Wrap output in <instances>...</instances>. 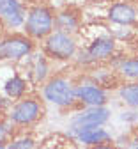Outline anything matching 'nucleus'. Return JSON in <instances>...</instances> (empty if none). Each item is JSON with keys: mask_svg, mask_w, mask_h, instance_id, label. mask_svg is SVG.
Segmentation results:
<instances>
[{"mask_svg": "<svg viewBox=\"0 0 138 149\" xmlns=\"http://www.w3.org/2000/svg\"><path fill=\"white\" fill-rule=\"evenodd\" d=\"M30 61H32V66H30L32 82L34 84H44L50 78V62H48V57L43 52L37 53V55L32 53Z\"/></svg>", "mask_w": 138, "mask_h": 149, "instance_id": "4468645a", "label": "nucleus"}, {"mask_svg": "<svg viewBox=\"0 0 138 149\" xmlns=\"http://www.w3.org/2000/svg\"><path fill=\"white\" fill-rule=\"evenodd\" d=\"M43 114V107L41 101L37 98H21L18 100L14 105H11L9 108V116L7 119L14 124V126H30L34 124Z\"/></svg>", "mask_w": 138, "mask_h": 149, "instance_id": "423d86ee", "label": "nucleus"}, {"mask_svg": "<svg viewBox=\"0 0 138 149\" xmlns=\"http://www.w3.org/2000/svg\"><path fill=\"white\" fill-rule=\"evenodd\" d=\"M2 89H4V94L12 101V100H21V98H25V94H27V91H28V82H27V78H23L19 73H12L11 77L4 82V85H2Z\"/></svg>", "mask_w": 138, "mask_h": 149, "instance_id": "ddd939ff", "label": "nucleus"}, {"mask_svg": "<svg viewBox=\"0 0 138 149\" xmlns=\"http://www.w3.org/2000/svg\"><path fill=\"white\" fill-rule=\"evenodd\" d=\"M27 18V4L23 0H0V20L11 32L21 30Z\"/></svg>", "mask_w": 138, "mask_h": 149, "instance_id": "1a4fd4ad", "label": "nucleus"}, {"mask_svg": "<svg viewBox=\"0 0 138 149\" xmlns=\"http://www.w3.org/2000/svg\"><path fill=\"white\" fill-rule=\"evenodd\" d=\"M90 149H113L110 144H101V146H94V147H90Z\"/></svg>", "mask_w": 138, "mask_h": 149, "instance_id": "412c9836", "label": "nucleus"}, {"mask_svg": "<svg viewBox=\"0 0 138 149\" xmlns=\"http://www.w3.org/2000/svg\"><path fill=\"white\" fill-rule=\"evenodd\" d=\"M39 149H58V147H50V146H44V147H39Z\"/></svg>", "mask_w": 138, "mask_h": 149, "instance_id": "b1692460", "label": "nucleus"}, {"mask_svg": "<svg viewBox=\"0 0 138 149\" xmlns=\"http://www.w3.org/2000/svg\"><path fill=\"white\" fill-rule=\"evenodd\" d=\"M43 100L58 107V108H71L78 103L76 100V85L73 80L66 77H51L43 84Z\"/></svg>", "mask_w": 138, "mask_h": 149, "instance_id": "f03ea898", "label": "nucleus"}, {"mask_svg": "<svg viewBox=\"0 0 138 149\" xmlns=\"http://www.w3.org/2000/svg\"><path fill=\"white\" fill-rule=\"evenodd\" d=\"M113 69L126 80H138V57H121Z\"/></svg>", "mask_w": 138, "mask_h": 149, "instance_id": "dca6fc26", "label": "nucleus"}, {"mask_svg": "<svg viewBox=\"0 0 138 149\" xmlns=\"http://www.w3.org/2000/svg\"><path fill=\"white\" fill-rule=\"evenodd\" d=\"M119 100L128 107V108H133V110H138V80H129V82H124L119 91Z\"/></svg>", "mask_w": 138, "mask_h": 149, "instance_id": "2eb2a0df", "label": "nucleus"}, {"mask_svg": "<svg viewBox=\"0 0 138 149\" xmlns=\"http://www.w3.org/2000/svg\"><path fill=\"white\" fill-rule=\"evenodd\" d=\"M112 117V110L108 107H83L80 112L71 117L69 130L87 128V126H105Z\"/></svg>", "mask_w": 138, "mask_h": 149, "instance_id": "6e6552de", "label": "nucleus"}, {"mask_svg": "<svg viewBox=\"0 0 138 149\" xmlns=\"http://www.w3.org/2000/svg\"><path fill=\"white\" fill-rule=\"evenodd\" d=\"M0 149H7V144L6 142H0Z\"/></svg>", "mask_w": 138, "mask_h": 149, "instance_id": "5701e85b", "label": "nucleus"}, {"mask_svg": "<svg viewBox=\"0 0 138 149\" xmlns=\"http://www.w3.org/2000/svg\"><path fill=\"white\" fill-rule=\"evenodd\" d=\"M0 23H2V20H0Z\"/></svg>", "mask_w": 138, "mask_h": 149, "instance_id": "393cba45", "label": "nucleus"}, {"mask_svg": "<svg viewBox=\"0 0 138 149\" xmlns=\"http://www.w3.org/2000/svg\"><path fill=\"white\" fill-rule=\"evenodd\" d=\"M76 100L82 107H106L108 92L105 87L90 82H83L76 85Z\"/></svg>", "mask_w": 138, "mask_h": 149, "instance_id": "9b49d317", "label": "nucleus"}, {"mask_svg": "<svg viewBox=\"0 0 138 149\" xmlns=\"http://www.w3.org/2000/svg\"><path fill=\"white\" fill-rule=\"evenodd\" d=\"M7 149H37L35 140L30 135H21V137H14L7 142Z\"/></svg>", "mask_w": 138, "mask_h": 149, "instance_id": "f3484780", "label": "nucleus"}, {"mask_svg": "<svg viewBox=\"0 0 138 149\" xmlns=\"http://www.w3.org/2000/svg\"><path fill=\"white\" fill-rule=\"evenodd\" d=\"M43 53L50 61L69 62L78 55L76 37L60 30H53L46 39H43Z\"/></svg>", "mask_w": 138, "mask_h": 149, "instance_id": "20e7f679", "label": "nucleus"}, {"mask_svg": "<svg viewBox=\"0 0 138 149\" xmlns=\"http://www.w3.org/2000/svg\"><path fill=\"white\" fill-rule=\"evenodd\" d=\"M94 2H99V4H105V6H108V4L115 2V0H94Z\"/></svg>", "mask_w": 138, "mask_h": 149, "instance_id": "4be33fe9", "label": "nucleus"}, {"mask_svg": "<svg viewBox=\"0 0 138 149\" xmlns=\"http://www.w3.org/2000/svg\"><path fill=\"white\" fill-rule=\"evenodd\" d=\"M69 135L78 142L89 147L101 146V144H110L112 133L105 126H87V128H78V130H69Z\"/></svg>", "mask_w": 138, "mask_h": 149, "instance_id": "f8f14e48", "label": "nucleus"}, {"mask_svg": "<svg viewBox=\"0 0 138 149\" xmlns=\"http://www.w3.org/2000/svg\"><path fill=\"white\" fill-rule=\"evenodd\" d=\"M35 52V41L25 32H9L0 37V62H21Z\"/></svg>", "mask_w": 138, "mask_h": 149, "instance_id": "7ed1b4c3", "label": "nucleus"}, {"mask_svg": "<svg viewBox=\"0 0 138 149\" xmlns=\"http://www.w3.org/2000/svg\"><path fill=\"white\" fill-rule=\"evenodd\" d=\"M67 2H71V0H67Z\"/></svg>", "mask_w": 138, "mask_h": 149, "instance_id": "a878e982", "label": "nucleus"}, {"mask_svg": "<svg viewBox=\"0 0 138 149\" xmlns=\"http://www.w3.org/2000/svg\"><path fill=\"white\" fill-rule=\"evenodd\" d=\"M12 123L9 121V119H6V121H0V142H7V139L11 137V133H12Z\"/></svg>", "mask_w": 138, "mask_h": 149, "instance_id": "a211bd4d", "label": "nucleus"}, {"mask_svg": "<svg viewBox=\"0 0 138 149\" xmlns=\"http://www.w3.org/2000/svg\"><path fill=\"white\" fill-rule=\"evenodd\" d=\"M121 119H122L124 123H135V121H138V112L133 110V108L124 110L122 114H121Z\"/></svg>", "mask_w": 138, "mask_h": 149, "instance_id": "6ab92c4d", "label": "nucleus"}, {"mask_svg": "<svg viewBox=\"0 0 138 149\" xmlns=\"http://www.w3.org/2000/svg\"><path fill=\"white\" fill-rule=\"evenodd\" d=\"M55 30V9L44 2H37L27 6V18L21 32H25L30 39L43 41Z\"/></svg>", "mask_w": 138, "mask_h": 149, "instance_id": "f257e3e1", "label": "nucleus"}, {"mask_svg": "<svg viewBox=\"0 0 138 149\" xmlns=\"http://www.w3.org/2000/svg\"><path fill=\"white\" fill-rule=\"evenodd\" d=\"M106 22L117 27H133L138 22V9L129 0H115L106 6Z\"/></svg>", "mask_w": 138, "mask_h": 149, "instance_id": "0eeeda50", "label": "nucleus"}, {"mask_svg": "<svg viewBox=\"0 0 138 149\" xmlns=\"http://www.w3.org/2000/svg\"><path fill=\"white\" fill-rule=\"evenodd\" d=\"M82 22H83L82 11L71 4L55 9V30L76 36L82 29Z\"/></svg>", "mask_w": 138, "mask_h": 149, "instance_id": "9d476101", "label": "nucleus"}, {"mask_svg": "<svg viewBox=\"0 0 138 149\" xmlns=\"http://www.w3.org/2000/svg\"><path fill=\"white\" fill-rule=\"evenodd\" d=\"M124 149H138V135L133 137V139H129L128 144L124 146Z\"/></svg>", "mask_w": 138, "mask_h": 149, "instance_id": "aec40b11", "label": "nucleus"}, {"mask_svg": "<svg viewBox=\"0 0 138 149\" xmlns=\"http://www.w3.org/2000/svg\"><path fill=\"white\" fill-rule=\"evenodd\" d=\"M115 52H117V39L108 30L92 37L85 48V53H82V57H85L87 64H97V62L110 61L115 55Z\"/></svg>", "mask_w": 138, "mask_h": 149, "instance_id": "39448f33", "label": "nucleus"}]
</instances>
